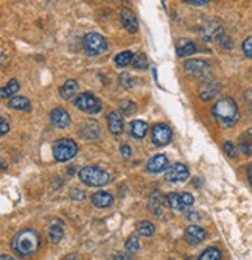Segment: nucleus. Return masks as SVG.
Returning <instances> with one entry per match:
<instances>
[{"label": "nucleus", "mask_w": 252, "mask_h": 260, "mask_svg": "<svg viewBox=\"0 0 252 260\" xmlns=\"http://www.w3.org/2000/svg\"><path fill=\"white\" fill-rule=\"evenodd\" d=\"M108 128L112 134H122L123 131V119L117 111H112L108 114Z\"/></svg>", "instance_id": "obj_16"}, {"label": "nucleus", "mask_w": 252, "mask_h": 260, "mask_svg": "<svg viewBox=\"0 0 252 260\" xmlns=\"http://www.w3.org/2000/svg\"><path fill=\"white\" fill-rule=\"evenodd\" d=\"M0 260H14V259H13V257H11V256L2 254V256H0Z\"/></svg>", "instance_id": "obj_43"}, {"label": "nucleus", "mask_w": 252, "mask_h": 260, "mask_svg": "<svg viewBox=\"0 0 252 260\" xmlns=\"http://www.w3.org/2000/svg\"><path fill=\"white\" fill-rule=\"evenodd\" d=\"M224 153L229 156V158H237V147L235 144H232V142H224Z\"/></svg>", "instance_id": "obj_32"}, {"label": "nucleus", "mask_w": 252, "mask_h": 260, "mask_svg": "<svg viewBox=\"0 0 252 260\" xmlns=\"http://www.w3.org/2000/svg\"><path fill=\"white\" fill-rule=\"evenodd\" d=\"M81 136L83 137H87V139H95L100 136V128L97 125V122H92L89 120L86 122L83 126H81Z\"/></svg>", "instance_id": "obj_22"}, {"label": "nucleus", "mask_w": 252, "mask_h": 260, "mask_svg": "<svg viewBox=\"0 0 252 260\" xmlns=\"http://www.w3.org/2000/svg\"><path fill=\"white\" fill-rule=\"evenodd\" d=\"M49 235H50V240L53 243H60L64 237V229L60 226V224H53L49 231Z\"/></svg>", "instance_id": "obj_29"}, {"label": "nucleus", "mask_w": 252, "mask_h": 260, "mask_svg": "<svg viewBox=\"0 0 252 260\" xmlns=\"http://www.w3.org/2000/svg\"><path fill=\"white\" fill-rule=\"evenodd\" d=\"M194 203V198L187 193V192H182V193H170L167 196V204L175 209V210H186L187 207H190Z\"/></svg>", "instance_id": "obj_7"}, {"label": "nucleus", "mask_w": 252, "mask_h": 260, "mask_svg": "<svg viewBox=\"0 0 252 260\" xmlns=\"http://www.w3.org/2000/svg\"><path fill=\"white\" fill-rule=\"evenodd\" d=\"M221 259V253L220 250H216V248H207L205 251L201 253L199 256V260H220Z\"/></svg>", "instance_id": "obj_28"}, {"label": "nucleus", "mask_w": 252, "mask_h": 260, "mask_svg": "<svg viewBox=\"0 0 252 260\" xmlns=\"http://www.w3.org/2000/svg\"><path fill=\"white\" fill-rule=\"evenodd\" d=\"M248 179H249V182L252 185V164L248 167Z\"/></svg>", "instance_id": "obj_41"}, {"label": "nucleus", "mask_w": 252, "mask_h": 260, "mask_svg": "<svg viewBox=\"0 0 252 260\" xmlns=\"http://www.w3.org/2000/svg\"><path fill=\"white\" fill-rule=\"evenodd\" d=\"M20 89V85H19V81L16 78L13 80H9L8 81V85L5 87H2V90H0V97L2 98H6V97H13L14 93H17Z\"/></svg>", "instance_id": "obj_24"}, {"label": "nucleus", "mask_w": 252, "mask_h": 260, "mask_svg": "<svg viewBox=\"0 0 252 260\" xmlns=\"http://www.w3.org/2000/svg\"><path fill=\"white\" fill-rule=\"evenodd\" d=\"M50 120L52 123L56 126V128H67L70 125V115L68 112L63 108H55L52 112H50Z\"/></svg>", "instance_id": "obj_11"}, {"label": "nucleus", "mask_w": 252, "mask_h": 260, "mask_svg": "<svg viewBox=\"0 0 252 260\" xmlns=\"http://www.w3.org/2000/svg\"><path fill=\"white\" fill-rule=\"evenodd\" d=\"M132 67L135 70H145L148 67V60L145 53H137L132 58Z\"/></svg>", "instance_id": "obj_27"}, {"label": "nucleus", "mask_w": 252, "mask_h": 260, "mask_svg": "<svg viewBox=\"0 0 252 260\" xmlns=\"http://www.w3.org/2000/svg\"><path fill=\"white\" fill-rule=\"evenodd\" d=\"M125 246L128 253H137V250H139V239H137V235H131V237L126 240Z\"/></svg>", "instance_id": "obj_31"}, {"label": "nucleus", "mask_w": 252, "mask_h": 260, "mask_svg": "<svg viewBox=\"0 0 252 260\" xmlns=\"http://www.w3.org/2000/svg\"><path fill=\"white\" fill-rule=\"evenodd\" d=\"M114 260H132V257L125 253H116L114 254Z\"/></svg>", "instance_id": "obj_39"}, {"label": "nucleus", "mask_w": 252, "mask_h": 260, "mask_svg": "<svg viewBox=\"0 0 252 260\" xmlns=\"http://www.w3.org/2000/svg\"><path fill=\"white\" fill-rule=\"evenodd\" d=\"M171 136H173V133H171V128H170L168 125H165V123H157V125L153 126L151 140H153L154 145L164 147V145L170 144Z\"/></svg>", "instance_id": "obj_8"}, {"label": "nucleus", "mask_w": 252, "mask_h": 260, "mask_svg": "<svg viewBox=\"0 0 252 260\" xmlns=\"http://www.w3.org/2000/svg\"><path fill=\"white\" fill-rule=\"evenodd\" d=\"M135 231H137V234L143 235V237H151V235L154 234V231H156V228H154V224L150 223V221H139L137 223Z\"/></svg>", "instance_id": "obj_25"}, {"label": "nucleus", "mask_w": 252, "mask_h": 260, "mask_svg": "<svg viewBox=\"0 0 252 260\" xmlns=\"http://www.w3.org/2000/svg\"><path fill=\"white\" fill-rule=\"evenodd\" d=\"M186 3L194 5V6H202V5H207L210 0H184Z\"/></svg>", "instance_id": "obj_36"}, {"label": "nucleus", "mask_w": 252, "mask_h": 260, "mask_svg": "<svg viewBox=\"0 0 252 260\" xmlns=\"http://www.w3.org/2000/svg\"><path fill=\"white\" fill-rule=\"evenodd\" d=\"M75 106L83 112H87V114H98L101 111V101L92 95L90 92H83L79 93V95L75 98Z\"/></svg>", "instance_id": "obj_6"}, {"label": "nucleus", "mask_w": 252, "mask_h": 260, "mask_svg": "<svg viewBox=\"0 0 252 260\" xmlns=\"http://www.w3.org/2000/svg\"><path fill=\"white\" fill-rule=\"evenodd\" d=\"M212 114L215 117V120L224 128L234 126L238 122V117H240L237 103L229 97L220 98L218 101H216L213 109H212Z\"/></svg>", "instance_id": "obj_1"}, {"label": "nucleus", "mask_w": 252, "mask_h": 260, "mask_svg": "<svg viewBox=\"0 0 252 260\" xmlns=\"http://www.w3.org/2000/svg\"><path fill=\"white\" fill-rule=\"evenodd\" d=\"M189 169L186 167L184 164H173L170 165V167L167 169L165 172V181L168 182H184L189 179Z\"/></svg>", "instance_id": "obj_9"}, {"label": "nucleus", "mask_w": 252, "mask_h": 260, "mask_svg": "<svg viewBox=\"0 0 252 260\" xmlns=\"http://www.w3.org/2000/svg\"><path fill=\"white\" fill-rule=\"evenodd\" d=\"M119 81H120V85H122L123 87H126V89H129V87L134 86V80H132L131 75H128V74H122V75L119 77Z\"/></svg>", "instance_id": "obj_33"}, {"label": "nucleus", "mask_w": 252, "mask_h": 260, "mask_svg": "<svg viewBox=\"0 0 252 260\" xmlns=\"http://www.w3.org/2000/svg\"><path fill=\"white\" fill-rule=\"evenodd\" d=\"M189 220H199L198 218V214H194V212H190V214H187Z\"/></svg>", "instance_id": "obj_42"}, {"label": "nucleus", "mask_w": 252, "mask_h": 260, "mask_svg": "<svg viewBox=\"0 0 252 260\" xmlns=\"http://www.w3.org/2000/svg\"><path fill=\"white\" fill-rule=\"evenodd\" d=\"M168 169V159L165 155H156L146 164V170L150 173H162Z\"/></svg>", "instance_id": "obj_13"}, {"label": "nucleus", "mask_w": 252, "mask_h": 260, "mask_svg": "<svg viewBox=\"0 0 252 260\" xmlns=\"http://www.w3.org/2000/svg\"><path fill=\"white\" fill-rule=\"evenodd\" d=\"M39 235L36 231L33 229H24L14 235L13 242H11V246L17 256L20 257H30L33 253H36V250L39 248Z\"/></svg>", "instance_id": "obj_2"}, {"label": "nucleus", "mask_w": 252, "mask_h": 260, "mask_svg": "<svg viewBox=\"0 0 252 260\" xmlns=\"http://www.w3.org/2000/svg\"><path fill=\"white\" fill-rule=\"evenodd\" d=\"M132 58H134V55L131 52H128V50L122 52L116 56V64L120 66V67H126V66L132 64Z\"/></svg>", "instance_id": "obj_26"}, {"label": "nucleus", "mask_w": 252, "mask_h": 260, "mask_svg": "<svg viewBox=\"0 0 252 260\" xmlns=\"http://www.w3.org/2000/svg\"><path fill=\"white\" fill-rule=\"evenodd\" d=\"M205 237H207V234H205V231L202 228H199V226H194V224H191V226H189L186 229V240L190 245H198L202 240H205Z\"/></svg>", "instance_id": "obj_14"}, {"label": "nucleus", "mask_w": 252, "mask_h": 260, "mask_svg": "<svg viewBox=\"0 0 252 260\" xmlns=\"http://www.w3.org/2000/svg\"><path fill=\"white\" fill-rule=\"evenodd\" d=\"M220 89H221V86L216 81H205L202 85V87L199 89V98L202 101H209L213 97L218 95Z\"/></svg>", "instance_id": "obj_12"}, {"label": "nucleus", "mask_w": 252, "mask_h": 260, "mask_svg": "<svg viewBox=\"0 0 252 260\" xmlns=\"http://www.w3.org/2000/svg\"><path fill=\"white\" fill-rule=\"evenodd\" d=\"M79 179H81L89 187H103L111 182V174L106 170H101L97 167H84L78 173Z\"/></svg>", "instance_id": "obj_3"}, {"label": "nucleus", "mask_w": 252, "mask_h": 260, "mask_svg": "<svg viewBox=\"0 0 252 260\" xmlns=\"http://www.w3.org/2000/svg\"><path fill=\"white\" fill-rule=\"evenodd\" d=\"M78 90V83L75 80H67L60 89V95L64 100H70Z\"/></svg>", "instance_id": "obj_20"}, {"label": "nucleus", "mask_w": 252, "mask_h": 260, "mask_svg": "<svg viewBox=\"0 0 252 260\" xmlns=\"http://www.w3.org/2000/svg\"><path fill=\"white\" fill-rule=\"evenodd\" d=\"M8 131H9V125H8V122H6L5 117H2V119H0V134L5 136Z\"/></svg>", "instance_id": "obj_35"}, {"label": "nucleus", "mask_w": 252, "mask_h": 260, "mask_svg": "<svg viewBox=\"0 0 252 260\" xmlns=\"http://www.w3.org/2000/svg\"><path fill=\"white\" fill-rule=\"evenodd\" d=\"M184 69L189 75L198 77V78H204L210 74V64L202 60H189L184 64Z\"/></svg>", "instance_id": "obj_10"}, {"label": "nucleus", "mask_w": 252, "mask_h": 260, "mask_svg": "<svg viewBox=\"0 0 252 260\" xmlns=\"http://www.w3.org/2000/svg\"><path fill=\"white\" fill-rule=\"evenodd\" d=\"M242 49H243V53L252 60V36H249V38H246V39L243 41Z\"/></svg>", "instance_id": "obj_34"}, {"label": "nucleus", "mask_w": 252, "mask_h": 260, "mask_svg": "<svg viewBox=\"0 0 252 260\" xmlns=\"http://www.w3.org/2000/svg\"><path fill=\"white\" fill-rule=\"evenodd\" d=\"M72 196L76 198V199H83L84 198V192H79V190H76V188H73V190H72Z\"/></svg>", "instance_id": "obj_40"}, {"label": "nucleus", "mask_w": 252, "mask_h": 260, "mask_svg": "<svg viewBox=\"0 0 252 260\" xmlns=\"http://www.w3.org/2000/svg\"><path fill=\"white\" fill-rule=\"evenodd\" d=\"M78 147L70 139H60L53 145V156L58 162H67L76 156Z\"/></svg>", "instance_id": "obj_5"}, {"label": "nucleus", "mask_w": 252, "mask_h": 260, "mask_svg": "<svg viewBox=\"0 0 252 260\" xmlns=\"http://www.w3.org/2000/svg\"><path fill=\"white\" fill-rule=\"evenodd\" d=\"M146 131H148V125L142 120H134L131 125H129V134L135 139H142L146 136Z\"/></svg>", "instance_id": "obj_21"}, {"label": "nucleus", "mask_w": 252, "mask_h": 260, "mask_svg": "<svg viewBox=\"0 0 252 260\" xmlns=\"http://www.w3.org/2000/svg\"><path fill=\"white\" fill-rule=\"evenodd\" d=\"M245 101L249 106V111L252 112V90H246L245 92Z\"/></svg>", "instance_id": "obj_37"}, {"label": "nucleus", "mask_w": 252, "mask_h": 260, "mask_svg": "<svg viewBox=\"0 0 252 260\" xmlns=\"http://www.w3.org/2000/svg\"><path fill=\"white\" fill-rule=\"evenodd\" d=\"M238 148L243 153L245 156H252V128L245 131L242 136H240L238 140Z\"/></svg>", "instance_id": "obj_18"}, {"label": "nucleus", "mask_w": 252, "mask_h": 260, "mask_svg": "<svg viewBox=\"0 0 252 260\" xmlns=\"http://www.w3.org/2000/svg\"><path fill=\"white\" fill-rule=\"evenodd\" d=\"M196 52V45H194L190 39H181L176 45V55L179 58L182 56H190Z\"/></svg>", "instance_id": "obj_19"}, {"label": "nucleus", "mask_w": 252, "mask_h": 260, "mask_svg": "<svg viewBox=\"0 0 252 260\" xmlns=\"http://www.w3.org/2000/svg\"><path fill=\"white\" fill-rule=\"evenodd\" d=\"M83 47L87 56H98L108 50V41L100 33H87L83 39Z\"/></svg>", "instance_id": "obj_4"}, {"label": "nucleus", "mask_w": 252, "mask_h": 260, "mask_svg": "<svg viewBox=\"0 0 252 260\" xmlns=\"http://www.w3.org/2000/svg\"><path fill=\"white\" fill-rule=\"evenodd\" d=\"M119 106H120V112L125 115H131L132 112H135V103L134 101L123 100V101H120Z\"/></svg>", "instance_id": "obj_30"}, {"label": "nucleus", "mask_w": 252, "mask_h": 260, "mask_svg": "<svg viewBox=\"0 0 252 260\" xmlns=\"http://www.w3.org/2000/svg\"><path fill=\"white\" fill-rule=\"evenodd\" d=\"M120 20L123 23V27L128 30L129 33H137V30H139V22H137L135 16L131 13L129 9L123 8L120 11Z\"/></svg>", "instance_id": "obj_15"}, {"label": "nucleus", "mask_w": 252, "mask_h": 260, "mask_svg": "<svg viewBox=\"0 0 252 260\" xmlns=\"http://www.w3.org/2000/svg\"><path fill=\"white\" fill-rule=\"evenodd\" d=\"M120 153H122L123 158L128 159V158L131 156V148H129L128 145H122V147H120Z\"/></svg>", "instance_id": "obj_38"}, {"label": "nucleus", "mask_w": 252, "mask_h": 260, "mask_svg": "<svg viewBox=\"0 0 252 260\" xmlns=\"http://www.w3.org/2000/svg\"><path fill=\"white\" fill-rule=\"evenodd\" d=\"M8 106L14 111H28L30 109V101L25 97L16 95L8 101Z\"/></svg>", "instance_id": "obj_23"}, {"label": "nucleus", "mask_w": 252, "mask_h": 260, "mask_svg": "<svg viewBox=\"0 0 252 260\" xmlns=\"http://www.w3.org/2000/svg\"><path fill=\"white\" fill-rule=\"evenodd\" d=\"M92 203L95 207L98 209H105V207H109L112 206L114 203V198L109 192H105V190H100V192H95L92 195Z\"/></svg>", "instance_id": "obj_17"}]
</instances>
